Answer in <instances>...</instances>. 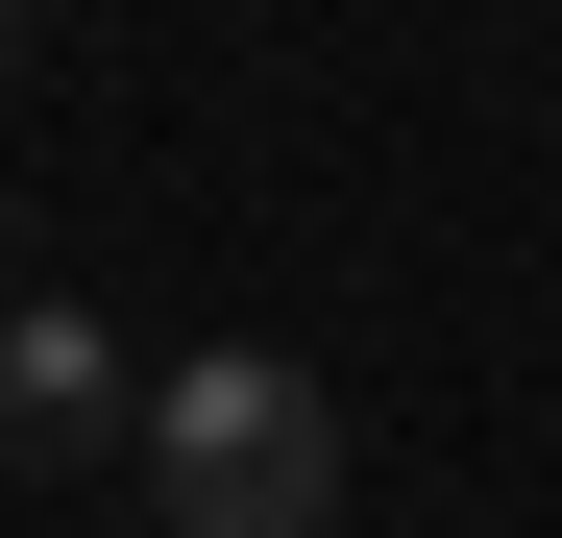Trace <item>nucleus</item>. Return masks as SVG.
I'll list each match as a JSON object with an SVG mask.
<instances>
[{
    "mask_svg": "<svg viewBox=\"0 0 562 538\" xmlns=\"http://www.w3.org/2000/svg\"><path fill=\"white\" fill-rule=\"evenodd\" d=\"M147 514H171V538H342V416H318V368L196 343V368L147 392Z\"/></svg>",
    "mask_w": 562,
    "mask_h": 538,
    "instance_id": "nucleus-1",
    "label": "nucleus"
},
{
    "mask_svg": "<svg viewBox=\"0 0 562 538\" xmlns=\"http://www.w3.org/2000/svg\"><path fill=\"white\" fill-rule=\"evenodd\" d=\"M99 440H147V368L74 294H25V318H0V466H99Z\"/></svg>",
    "mask_w": 562,
    "mask_h": 538,
    "instance_id": "nucleus-2",
    "label": "nucleus"
},
{
    "mask_svg": "<svg viewBox=\"0 0 562 538\" xmlns=\"http://www.w3.org/2000/svg\"><path fill=\"white\" fill-rule=\"evenodd\" d=\"M0 318H25V245H0Z\"/></svg>",
    "mask_w": 562,
    "mask_h": 538,
    "instance_id": "nucleus-3",
    "label": "nucleus"
}]
</instances>
